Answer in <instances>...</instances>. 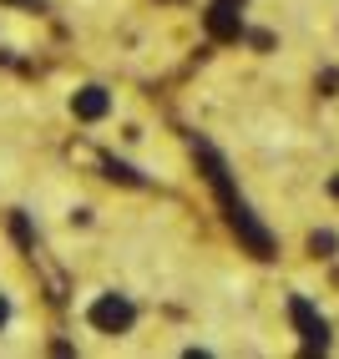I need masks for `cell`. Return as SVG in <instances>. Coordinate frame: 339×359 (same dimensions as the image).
Here are the masks:
<instances>
[{
    "label": "cell",
    "mask_w": 339,
    "mask_h": 359,
    "mask_svg": "<svg viewBox=\"0 0 339 359\" xmlns=\"http://www.w3.org/2000/svg\"><path fill=\"white\" fill-rule=\"evenodd\" d=\"M192 152H198V162L208 167V182L218 187V198H223V212H228V223H233V233L244 238V248L248 253H258V258H274V238L258 228V218L248 212V203L233 193V177H228V167H223V157H218L208 142H192Z\"/></svg>",
    "instance_id": "1"
},
{
    "label": "cell",
    "mask_w": 339,
    "mask_h": 359,
    "mask_svg": "<svg viewBox=\"0 0 339 359\" xmlns=\"http://www.w3.org/2000/svg\"><path fill=\"white\" fill-rule=\"evenodd\" d=\"M86 319H91V329H102V334H127L132 319H137V309H132V299H122V294H107V299L91 304Z\"/></svg>",
    "instance_id": "2"
},
{
    "label": "cell",
    "mask_w": 339,
    "mask_h": 359,
    "mask_svg": "<svg viewBox=\"0 0 339 359\" xmlns=\"http://www.w3.org/2000/svg\"><path fill=\"white\" fill-rule=\"evenodd\" d=\"M288 319H294L299 339H304L309 349H329V324H324V314H314L309 299H288Z\"/></svg>",
    "instance_id": "3"
},
{
    "label": "cell",
    "mask_w": 339,
    "mask_h": 359,
    "mask_svg": "<svg viewBox=\"0 0 339 359\" xmlns=\"http://www.w3.org/2000/svg\"><path fill=\"white\" fill-rule=\"evenodd\" d=\"M203 20H208V36H213V41H238V36H244L238 6H223V0H213V11H208Z\"/></svg>",
    "instance_id": "4"
},
{
    "label": "cell",
    "mask_w": 339,
    "mask_h": 359,
    "mask_svg": "<svg viewBox=\"0 0 339 359\" xmlns=\"http://www.w3.org/2000/svg\"><path fill=\"white\" fill-rule=\"evenodd\" d=\"M107 107H112V102H107L102 86H86V91H77V97H71V111H77L81 122H102Z\"/></svg>",
    "instance_id": "5"
},
{
    "label": "cell",
    "mask_w": 339,
    "mask_h": 359,
    "mask_svg": "<svg viewBox=\"0 0 339 359\" xmlns=\"http://www.w3.org/2000/svg\"><path fill=\"white\" fill-rule=\"evenodd\" d=\"M107 177H112V182H142V177L132 172L127 162H107Z\"/></svg>",
    "instance_id": "6"
},
{
    "label": "cell",
    "mask_w": 339,
    "mask_h": 359,
    "mask_svg": "<svg viewBox=\"0 0 339 359\" xmlns=\"http://www.w3.org/2000/svg\"><path fill=\"white\" fill-rule=\"evenodd\" d=\"M309 248L319 253V258H329V253H334V233H314V238H309Z\"/></svg>",
    "instance_id": "7"
},
{
    "label": "cell",
    "mask_w": 339,
    "mask_h": 359,
    "mask_svg": "<svg viewBox=\"0 0 339 359\" xmlns=\"http://www.w3.org/2000/svg\"><path fill=\"white\" fill-rule=\"evenodd\" d=\"M6 319H11V304H6V299H0V324H6Z\"/></svg>",
    "instance_id": "8"
},
{
    "label": "cell",
    "mask_w": 339,
    "mask_h": 359,
    "mask_svg": "<svg viewBox=\"0 0 339 359\" xmlns=\"http://www.w3.org/2000/svg\"><path fill=\"white\" fill-rule=\"evenodd\" d=\"M11 6H41V0H11Z\"/></svg>",
    "instance_id": "9"
},
{
    "label": "cell",
    "mask_w": 339,
    "mask_h": 359,
    "mask_svg": "<svg viewBox=\"0 0 339 359\" xmlns=\"http://www.w3.org/2000/svg\"><path fill=\"white\" fill-rule=\"evenodd\" d=\"M223 6H244V0H223Z\"/></svg>",
    "instance_id": "10"
}]
</instances>
